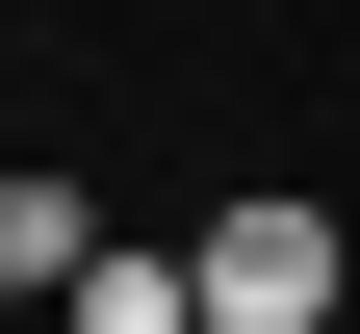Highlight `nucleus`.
<instances>
[{"label":"nucleus","mask_w":360,"mask_h":334,"mask_svg":"<svg viewBox=\"0 0 360 334\" xmlns=\"http://www.w3.org/2000/svg\"><path fill=\"white\" fill-rule=\"evenodd\" d=\"M335 206H206L180 231V334H335Z\"/></svg>","instance_id":"nucleus-1"},{"label":"nucleus","mask_w":360,"mask_h":334,"mask_svg":"<svg viewBox=\"0 0 360 334\" xmlns=\"http://www.w3.org/2000/svg\"><path fill=\"white\" fill-rule=\"evenodd\" d=\"M77 257H103V206H77V180H26V155H0V309H77Z\"/></svg>","instance_id":"nucleus-2"},{"label":"nucleus","mask_w":360,"mask_h":334,"mask_svg":"<svg viewBox=\"0 0 360 334\" xmlns=\"http://www.w3.org/2000/svg\"><path fill=\"white\" fill-rule=\"evenodd\" d=\"M52 334H180V231H103V257H77V309Z\"/></svg>","instance_id":"nucleus-3"}]
</instances>
